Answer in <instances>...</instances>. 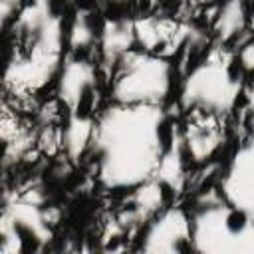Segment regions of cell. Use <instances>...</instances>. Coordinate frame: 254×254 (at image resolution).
I'll list each match as a JSON object with an SVG mask.
<instances>
[{
    "instance_id": "obj_20",
    "label": "cell",
    "mask_w": 254,
    "mask_h": 254,
    "mask_svg": "<svg viewBox=\"0 0 254 254\" xmlns=\"http://www.w3.org/2000/svg\"><path fill=\"white\" fill-rule=\"evenodd\" d=\"M246 111H248V121H250V127L254 131V83L250 85L248 93H246Z\"/></svg>"
},
{
    "instance_id": "obj_3",
    "label": "cell",
    "mask_w": 254,
    "mask_h": 254,
    "mask_svg": "<svg viewBox=\"0 0 254 254\" xmlns=\"http://www.w3.org/2000/svg\"><path fill=\"white\" fill-rule=\"evenodd\" d=\"M192 248L218 254H254V218L222 196L192 214Z\"/></svg>"
},
{
    "instance_id": "obj_1",
    "label": "cell",
    "mask_w": 254,
    "mask_h": 254,
    "mask_svg": "<svg viewBox=\"0 0 254 254\" xmlns=\"http://www.w3.org/2000/svg\"><path fill=\"white\" fill-rule=\"evenodd\" d=\"M175 129L161 105L113 103L95 121L97 179L107 190H133L151 181Z\"/></svg>"
},
{
    "instance_id": "obj_10",
    "label": "cell",
    "mask_w": 254,
    "mask_h": 254,
    "mask_svg": "<svg viewBox=\"0 0 254 254\" xmlns=\"http://www.w3.org/2000/svg\"><path fill=\"white\" fill-rule=\"evenodd\" d=\"M187 153L192 161H208L220 147L224 135L220 129V117L192 111L189 123L183 131Z\"/></svg>"
},
{
    "instance_id": "obj_5",
    "label": "cell",
    "mask_w": 254,
    "mask_h": 254,
    "mask_svg": "<svg viewBox=\"0 0 254 254\" xmlns=\"http://www.w3.org/2000/svg\"><path fill=\"white\" fill-rule=\"evenodd\" d=\"M62 20L54 16L34 38L20 42L6 67V85L14 93H34L56 75L62 62Z\"/></svg>"
},
{
    "instance_id": "obj_14",
    "label": "cell",
    "mask_w": 254,
    "mask_h": 254,
    "mask_svg": "<svg viewBox=\"0 0 254 254\" xmlns=\"http://www.w3.org/2000/svg\"><path fill=\"white\" fill-rule=\"evenodd\" d=\"M185 155L187 147H185V139L183 133H179L177 129L171 135V141L163 153V159L159 163V169L155 173L153 179L161 181L171 192H179L183 189L185 183Z\"/></svg>"
},
{
    "instance_id": "obj_16",
    "label": "cell",
    "mask_w": 254,
    "mask_h": 254,
    "mask_svg": "<svg viewBox=\"0 0 254 254\" xmlns=\"http://www.w3.org/2000/svg\"><path fill=\"white\" fill-rule=\"evenodd\" d=\"M246 0H226L214 18V34L220 42L234 40L246 28Z\"/></svg>"
},
{
    "instance_id": "obj_12",
    "label": "cell",
    "mask_w": 254,
    "mask_h": 254,
    "mask_svg": "<svg viewBox=\"0 0 254 254\" xmlns=\"http://www.w3.org/2000/svg\"><path fill=\"white\" fill-rule=\"evenodd\" d=\"M137 42L135 38V22L125 20V18H113L105 20L99 36V52H101V62L109 67H115L119 60L133 50V44Z\"/></svg>"
},
{
    "instance_id": "obj_6",
    "label": "cell",
    "mask_w": 254,
    "mask_h": 254,
    "mask_svg": "<svg viewBox=\"0 0 254 254\" xmlns=\"http://www.w3.org/2000/svg\"><path fill=\"white\" fill-rule=\"evenodd\" d=\"M0 236L4 254H22L42 250L50 238L52 228L44 210L30 200H14L4 206L0 220Z\"/></svg>"
},
{
    "instance_id": "obj_19",
    "label": "cell",
    "mask_w": 254,
    "mask_h": 254,
    "mask_svg": "<svg viewBox=\"0 0 254 254\" xmlns=\"http://www.w3.org/2000/svg\"><path fill=\"white\" fill-rule=\"evenodd\" d=\"M236 62H238L242 71H254V40L240 48Z\"/></svg>"
},
{
    "instance_id": "obj_8",
    "label": "cell",
    "mask_w": 254,
    "mask_h": 254,
    "mask_svg": "<svg viewBox=\"0 0 254 254\" xmlns=\"http://www.w3.org/2000/svg\"><path fill=\"white\" fill-rule=\"evenodd\" d=\"M220 192L226 202L254 218V135L230 157L220 183Z\"/></svg>"
},
{
    "instance_id": "obj_2",
    "label": "cell",
    "mask_w": 254,
    "mask_h": 254,
    "mask_svg": "<svg viewBox=\"0 0 254 254\" xmlns=\"http://www.w3.org/2000/svg\"><path fill=\"white\" fill-rule=\"evenodd\" d=\"M242 93V69L236 60L212 54L190 69L181 85V107L222 117L230 113Z\"/></svg>"
},
{
    "instance_id": "obj_18",
    "label": "cell",
    "mask_w": 254,
    "mask_h": 254,
    "mask_svg": "<svg viewBox=\"0 0 254 254\" xmlns=\"http://www.w3.org/2000/svg\"><path fill=\"white\" fill-rule=\"evenodd\" d=\"M28 4V0H0V20L2 26H6L10 20H16L20 10Z\"/></svg>"
},
{
    "instance_id": "obj_9",
    "label": "cell",
    "mask_w": 254,
    "mask_h": 254,
    "mask_svg": "<svg viewBox=\"0 0 254 254\" xmlns=\"http://www.w3.org/2000/svg\"><path fill=\"white\" fill-rule=\"evenodd\" d=\"M95 69L85 60H69L60 75L58 93L69 115H91L95 103Z\"/></svg>"
},
{
    "instance_id": "obj_4",
    "label": "cell",
    "mask_w": 254,
    "mask_h": 254,
    "mask_svg": "<svg viewBox=\"0 0 254 254\" xmlns=\"http://www.w3.org/2000/svg\"><path fill=\"white\" fill-rule=\"evenodd\" d=\"M173 64L153 52H127L115 65L113 99L125 105H161L173 89Z\"/></svg>"
},
{
    "instance_id": "obj_17",
    "label": "cell",
    "mask_w": 254,
    "mask_h": 254,
    "mask_svg": "<svg viewBox=\"0 0 254 254\" xmlns=\"http://www.w3.org/2000/svg\"><path fill=\"white\" fill-rule=\"evenodd\" d=\"M95 40V28L91 22V16L87 10H77L73 16V22L69 26V36L67 44L73 52H83L87 50Z\"/></svg>"
},
{
    "instance_id": "obj_7",
    "label": "cell",
    "mask_w": 254,
    "mask_h": 254,
    "mask_svg": "<svg viewBox=\"0 0 254 254\" xmlns=\"http://www.w3.org/2000/svg\"><path fill=\"white\" fill-rule=\"evenodd\" d=\"M143 252H189L192 248V220L189 214L171 206L161 210L145 228L141 236Z\"/></svg>"
},
{
    "instance_id": "obj_11",
    "label": "cell",
    "mask_w": 254,
    "mask_h": 254,
    "mask_svg": "<svg viewBox=\"0 0 254 254\" xmlns=\"http://www.w3.org/2000/svg\"><path fill=\"white\" fill-rule=\"evenodd\" d=\"M169 194H173V192L157 179L143 183L141 187L133 189L131 206L121 214L119 224L131 226V224H139V222L147 220L151 214L159 212L165 206V202L169 200Z\"/></svg>"
},
{
    "instance_id": "obj_22",
    "label": "cell",
    "mask_w": 254,
    "mask_h": 254,
    "mask_svg": "<svg viewBox=\"0 0 254 254\" xmlns=\"http://www.w3.org/2000/svg\"><path fill=\"white\" fill-rule=\"evenodd\" d=\"M117 2H125V0H117Z\"/></svg>"
},
{
    "instance_id": "obj_13",
    "label": "cell",
    "mask_w": 254,
    "mask_h": 254,
    "mask_svg": "<svg viewBox=\"0 0 254 254\" xmlns=\"http://www.w3.org/2000/svg\"><path fill=\"white\" fill-rule=\"evenodd\" d=\"M183 28H179L175 22L169 20H157V18H141L135 20V38L143 46V50L157 54L159 50L167 46H177L183 42Z\"/></svg>"
},
{
    "instance_id": "obj_15",
    "label": "cell",
    "mask_w": 254,
    "mask_h": 254,
    "mask_svg": "<svg viewBox=\"0 0 254 254\" xmlns=\"http://www.w3.org/2000/svg\"><path fill=\"white\" fill-rule=\"evenodd\" d=\"M95 123L91 115H69L64 131V147L71 161H77L93 143Z\"/></svg>"
},
{
    "instance_id": "obj_21",
    "label": "cell",
    "mask_w": 254,
    "mask_h": 254,
    "mask_svg": "<svg viewBox=\"0 0 254 254\" xmlns=\"http://www.w3.org/2000/svg\"><path fill=\"white\" fill-rule=\"evenodd\" d=\"M192 4H206V2H210V0H190Z\"/></svg>"
}]
</instances>
